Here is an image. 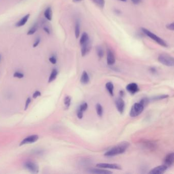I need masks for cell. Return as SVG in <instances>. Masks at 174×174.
Instances as JSON below:
<instances>
[{"label":"cell","mask_w":174,"mask_h":174,"mask_svg":"<svg viewBox=\"0 0 174 174\" xmlns=\"http://www.w3.org/2000/svg\"><path fill=\"white\" fill-rule=\"evenodd\" d=\"M130 146V143L127 141H123L115 146H113L111 149L107 151L104 155L107 157H112L115 156L122 154L126 152L127 149Z\"/></svg>","instance_id":"1"},{"label":"cell","mask_w":174,"mask_h":174,"mask_svg":"<svg viewBox=\"0 0 174 174\" xmlns=\"http://www.w3.org/2000/svg\"><path fill=\"white\" fill-rule=\"evenodd\" d=\"M141 31L142 32L145 34L146 36H148L149 37L154 40L156 42H157L159 44H160L161 46L163 47H168V44L166 42V41H164L163 39H161L160 37H159V36H157L156 35H155L150 31L148 30L147 29L144 28H141Z\"/></svg>","instance_id":"2"},{"label":"cell","mask_w":174,"mask_h":174,"mask_svg":"<svg viewBox=\"0 0 174 174\" xmlns=\"http://www.w3.org/2000/svg\"><path fill=\"white\" fill-rule=\"evenodd\" d=\"M158 60L160 63L167 67H173L174 60L173 57L167 54H161L158 56Z\"/></svg>","instance_id":"3"},{"label":"cell","mask_w":174,"mask_h":174,"mask_svg":"<svg viewBox=\"0 0 174 174\" xmlns=\"http://www.w3.org/2000/svg\"><path fill=\"white\" fill-rule=\"evenodd\" d=\"M144 106L140 103H135L132 106L130 111L131 117H136L140 115L144 110Z\"/></svg>","instance_id":"4"},{"label":"cell","mask_w":174,"mask_h":174,"mask_svg":"<svg viewBox=\"0 0 174 174\" xmlns=\"http://www.w3.org/2000/svg\"><path fill=\"white\" fill-rule=\"evenodd\" d=\"M96 166L101 169H114L117 170H122V167L118 164L116 163H100L96 165Z\"/></svg>","instance_id":"5"},{"label":"cell","mask_w":174,"mask_h":174,"mask_svg":"<svg viewBox=\"0 0 174 174\" xmlns=\"http://www.w3.org/2000/svg\"><path fill=\"white\" fill-rule=\"evenodd\" d=\"M168 169V167L164 164L161 165L158 167H155L152 169L148 174H162L166 172Z\"/></svg>","instance_id":"6"},{"label":"cell","mask_w":174,"mask_h":174,"mask_svg":"<svg viewBox=\"0 0 174 174\" xmlns=\"http://www.w3.org/2000/svg\"><path fill=\"white\" fill-rule=\"evenodd\" d=\"M174 163V153L173 152L168 154L164 159V164L168 168L171 167Z\"/></svg>","instance_id":"7"},{"label":"cell","mask_w":174,"mask_h":174,"mask_svg":"<svg viewBox=\"0 0 174 174\" xmlns=\"http://www.w3.org/2000/svg\"><path fill=\"white\" fill-rule=\"evenodd\" d=\"M126 90L131 95H134L139 92V88L138 84L136 83H131L127 85Z\"/></svg>","instance_id":"8"},{"label":"cell","mask_w":174,"mask_h":174,"mask_svg":"<svg viewBox=\"0 0 174 174\" xmlns=\"http://www.w3.org/2000/svg\"><path fill=\"white\" fill-rule=\"evenodd\" d=\"M115 106L118 111L120 113H123L124 111L125 103L122 97L118 98L115 100Z\"/></svg>","instance_id":"9"},{"label":"cell","mask_w":174,"mask_h":174,"mask_svg":"<svg viewBox=\"0 0 174 174\" xmlns=\"http://www.w3.org/2000/svg\"><path fill=\"white\" fill-rule=\"evenodd\" d=\"M81 45V55L82 57L85 56L91 49V42L90 39Z\"/></svg>","instance_id":"10"},{"label":"cell","mask_w":174,"mask_h":174,"mask_svg":"<svg viewBox=\"0 0 174 174\" xmlns=\"http://www.w3.org/2000/svg\"><path fill=\"white\" fill-rule=\"evenodd\" d=\"M25 167L30 172L34 174L37 173L39 171V168L37 165L31 162H26L25 164Z\"/></svg>","instance_id":"11"},{"label":"cell","mask_w":174,"mask_h":174,"mask_svg":"<svg viewBox=\"0 0 174 174\" xmlns=\"http://www.w3.org/2000/svg\"><path fill=\"white\" fill-rule=\"evenodd\" d=\"M115 62V58L112 51L108 49L107 51V63L109 66H112Z\"/></svg>","instance_id":"12"},{"label":"cell","mask_w":174,"mask_h":174,"mask_svg":"<svg viewBox=\"0 0 174 174\" xmlns=\"http://www.w3.org/2000/svg\"><path fill=\"white\" fill-rule=\"evenodd\" d=\"M38 138H39V137L37 135H33L30 136L28 137H27V138H26L25 139H24L21 142L20 145H22L26 144L35 142V141H36L38 139Z\"/></svg>","instance_id":"13"},{"label":"cell","mask_w":174,"mask_h":174,"mask_svg":"<svg viewBox=\"0 0 174 174\" xmlns=\"http://www.w3.org/2000/svg\"><path fill=\"white\" fill-rule=\"evenodd\" d=\"M88 173L91 174H110L112 172L105 170H103L100 169H90L88 171Z\"/></svg>","instance_id":"14"},{"label":"cell","mask_w":174,"mask_h":174,"mask_svg":"<svg viewBox=\"0 0 174 174\" xmlns=\"http://www.w3.org/2000/svg\"><path fill=\"white\" fill-rule=\"evenodd\" d=\"M30 16V13H28L25 15L21 20H20L16 24L15 26L16 27H21L24 26L27 23V22H28Z\"/></svg>","instance_id":"15"},{"label":"cell","mask_w":174,"mask_h":174,"mask_svg":"<svg viewBox=\"0 0 174 174\" xmlns=\"http://www.w3.org/2000/svg\"><path fill=\"white\" fill-rule=\"evenodd\" d=\"M90 78L87 72L86 71H84L82 72V74L80 79V81L81 83L83 84H87L89 83Z\"/></svg>","instance_id":"16"},{"label":"cell","mask_w":174,"mask_h":174,"mask_svg":"<svg viewBox=\"0 0 174 174\" xmlns=\"http://www.w3.org/2000/svg\"><path fill=\"white\" fill-rule=\"evenodd\" d=\"M52 10L51 7H48L44 12V16L47 20L51 21L52 20Z\"/></svg>","instance_id":"17"},{"label":"cell","mask_w":174,"mask_h":174,"mask_svg":"<svg viewBox=\"0 0 174 174\" xmlns=\"http://www.w3.org/2000/svg\"><path fill=\"white\" fill-rule=\"evenodd\" d=\"M105 87L106 88V89L108 91L109 94L111 96H113V90H114V85L111 82H108L106 84Z\"/></svg>","instance_id":"18"},{"label":"cell","mask_w":174,"mask_h":174,"mask_svg":"<svg viewBox=\"0 0 174 174\" xmlns=\"http://www.w3.org/2000/svg\"><path fill=\"white\" fill-rule=\"evenodd\" d=\"M88 40H89V38L88 35L87 34V33L84 32L83 34H82L81 37L80 39V45L83 44L86 41H87Z\"/></svg>","instance_id":"19"},{"label":"cell","mask_w":174,"mask_h":174,"mask_svg":"<svg viewBox=\"0 0 174 174\" xmlns=\"http://www.w3.org/2000/svg\"><path fill=\"white\" fill-rule=\"evenodd\" d=\"M96 111L98 115L100 117H102L103 114V108L102 106L100 104L98 103L96 104Z\"/></svg>","instance_id":"20"},{"label":"cell","mask_w":174,"mask_h":174,"mask_svg":"<svg viewBox=\"0 0 174 174\" xmlns=\"http://www.w3.org/2000/svg\"><path fill=\"white\" fill-rule=\"evenodd\" d=\"M58 74V71L56 69H53L49 79V82H51L53 81L57 77Z\"/></svg>","instance_id":"21"},{"label":"cell","mask_w":174,"mask_h":174,"mask_svg":"<svg viewBox=\"0 0 174 174\" xmlns=\"http://www.w3.org/2000/svg\"><path fill=\"white\" fill-rule=\"evenodd\" d=\"M92 2L101 8H103L105 4V0H91Z\"/></svg>","instance_id":"22"},{"label":"cell","mask_w":174,"mask_h":174,"mask_svg":"<svg viewBox=\"0 0 174 174\" xmlns=\"http://www.w3.org/2000/svg\"><path fill=\"white\" fill-rule=\"evenodd\" d=\"M96 51L98 57L100 58H102L104 55V52L103 49L102 48V47H97L96 48Z\"/></svg>","instance_id":"23"},{"label":"cell","mask_w":174,"mask_h":174,"mask_svg":"<svg viewBox=\"0 0 174 174\" xmlns=\"http://www.w3.org/2000/svg\"><path fill=\"white\" fill-rule=\"evenodd\" d=\"M80 23L79 21H77L76 26H75V36L77 38H78L79 36H80Z\"/></svg>","instance_id":"24"},{"label":"cell","mask_w":174,"mask_h":174,"mask_svg":"<svg viewBox=\"0 0 174 174\" xmlns=\"http://www.w3.org/2000/svg\"><path fill=\"white\" fill-rule=\"evenodd\" d=\"M71 100V99L70 96H67L64 99V104H65V105L67 109H68L70 105Z\"/></svg>","instance_id":"25"},{"label":"cell","mask_w":174,"mask_h":174,"mask_svg":"<svg viewBox=\"0 0 174 174\" xmlns=\"http://www.w3.org/2000/svg\"><path fill=\"white\" fill-rule=\"evenodd\" d=\"M37 30V25H34V26H32V28L27 32V35H33Z\"/></svg>","instance_id":"26"},{"label":"cell","mask_w":174,"mask_h":174,"mask_svg":"<svg viewBox=\"0 0 174 174\" xmlns=\"http://www.w3.org/2000/svg\"><path fill=\"white\" fill-rule=\"evenodd\" d=\"M88 108V104L86 102H84L83 103H82V104H81L78 108V110H79L82 111V112H84L86 110V109H87Z\"/></svg>","instance_id":"27"},{"label":"cell","mask_w":174,"mask_h":174,"mask_svg":"<svg viewBox=\"0 0 174 174\" xmlns=\"http://www.w3.org/2000/svg\"><path fill=\"white\" fill-rule=\"evenodd\" d=\"M168 97H169V95H160V96H156V97H154V98H152V100H159L167 98Z\"/></svg>","instance_id":"28"},{"label":"cell","mask_w":174,"mask_h":174,"mask_svg":"<svg viewBox=\"0 0 174 174\" xmlns=\"http://www.w3.org/2000/svg\"><path fill=\"white\" fill-rule=\"evenodd\" d=\"M13 76L14 77L18 78H22L24 77V75L23 74H22V73H21L19 72H15L13 74Z\"/></svg>","instance_id":"29"},{"label":"cell","mask_w":174,"mask_h":174,"mask_svg":"<svg viewBox=\"0 0 174 174\" xmlns=\"http://www.w3.org/2000/svg\"><path fill=\"white\" fill-rule=\"evenodd\" d=\"M40 40H41V39H40V37H38V38H36V39L35 40L34 43L33 44V48L37 47L38 45H39V43L40 42Z\"/></svg>","instance_id":"30"},{"label":"cell","mask_w":174,"mask_h":174,"mask_svg":"<svg viewBox=\"0 0 174 174\" xmlns=\"http://www.w3.org/2000/svg\"><path fill=\"white\" fill-rule=\"evenodd\" d=\"M148 102H149V100L147 98H143L140 101V102L139 103L144 107V106L147 104Z\"/></svg>","instance_id":"31"},{"label":"cell","mask_w":174,"mask_h":174,"mask_svg":"<svg viewBox=\"0 0 174 174\" xmlns=\"http://www.w3.org/2000/svg\"><path fill=\"white\" fill-rule=\"evenodd\" d=\"M167 28L170 30L174 31V23H172L170 24H168L167 25Z\"/></svg>","instance_id":"32"},{"label":"cell","mask_w":174,"mask_h":174,"mask_svg":"<svg viewBox=\"0 0 174 174\" xmlns=\"http://www.w3.org/2000/svg\"><path fill=\"white\" fill-rule=\"evenodd\" d=\"M49 61H50V62L51 63L53 64V65L56 64L57 62V59L54 56H52V57H51L50 58H49Z\"/></svg>","instance_id":"33"},{"label":"cell","mask_w":174,"mask_h":174,"mask_svg":"<svg viewBox=\"0 0 174 174\" xmlns=\"http://www.w3.org/2000/svg\"><path fill=\"white\" fill-rule=\"evenodd\" d=\"M77 115L79 119L82 118V117H83V112H82V111H80V110H79L78 109L77 113Z\"/></svg>","instance_id":"34"},{"label":"cell","mask_w":174,"mask_h":174,"mask_svg":"<svg viewBox=\"0 0 174 174\" xmlns=\"http://www.w3.org/2000/svg\"><path fill=\"white\" fill-rule=\"evenodd\" d=\"M31 103V99L30 98H28L26 101V102L25 104V110H26L27 108H28L30 103Z\"/></svg>","instance_id":"35"},{"label":"cell","mask_w":174,"mask_h":174,"mask_svg":"<svg viewBox=\"0 0 174 174\" xmlns=\"http://www.w3.org/2000/svg\"><path fill=\"white\" fill-rule=\"evenodd\" d=\"M40 95H41V93H40V91H35V92L34 93V94H33V98H34V99H35V98H37L38 97L40 96Z\"/></svg>","instance_id":"36"},{"label":"cell","mask_w":174,"mask_h":174,"mask_svg":"<svg viewBox=\"0 0 174 174\" xmlns=\"http://www.w3.org/2000/svg\"><path fill=\"white\" fill-rule=\"evenodd\" d=\"M43 30H44V31L45 32V33H47L48 34H50V29H49V28H48V27H43Z\"/></svg>","instance_id":"37"},{"label":"cell","mask_w":174,"mask_h":174,"mask_svg":"<svg viewBox=\"0 0 174 174\" xmlns=\"http://www.w3.org/2000/svg\"><path fill=\"white\" fill-rule=\"evenodd\" d=\"M131 1L133 4L135 5H137L139 4L141 2L142 0H131Z\"/></svg>","instance_id":"38"},{"label":"cell","mask_w":174,"mask_h":174,"mask_svg":"<svg viewBox=\"0 0 174 174\" xmlns=\"http://www.w3.org/2000/svg\"><path fill=\"white\" fill-rule=\"evenodd\" d=\"M150 70L151 72H152V73H154H154L156 72V71H157L156 69L155 68H153H153H150Z\"/></svg>","instance_id":"39"},{"label":"cell","mask_w":174,"mask_h":174,"mask_svg":"<svg viewBox=\"0 0 174 174\" xmlns=\"http://www.w3.org/2000/svg\"><path fill=\"white\" fill-rule=\"evenodd\" d=\"M125 95V92L123 90H121L120 91V96L121 97H124V96Z\"/></svg>","instance_id":"40"},{"label":"cell","mask_w":174,"mask_h":174,"mask_svg":"<svg viewBox=\"0 0 174 174\" xmlns=\"http://www.w3.org/2000/svg\"><path fill=\"white\" fill-rule=\"evenodd\" d=\"M73 2H75V3H77V2H81V1H82V0H72Z\"/></svg>","instance_id":"41"},{"label":"cell","mask_w":174,"mask_h":174,"mask_svg":"<svg viewBox=\"0 0 174 174\" xmlns=\"http://www.w3.org/2000/svg\"><path fill=\"white\" fill-rule=\"evenodd\" d=\"M120 1H122V2H126L127 0H120Z\"/></svg>","instance_id":"42"},{"label":"cell","mask_w":174,"mask_h":174,"mask_svg":"<svg viewBox=\"0 0 174 174\" xmlns=\"http://www.w3.org/2000/svg\"><path fill=\"white\" fill-rule=\"evenodd\" d=\"M0 58H1V56H0Z\"/></svg>","instance_id":"43"}]
</instances>
